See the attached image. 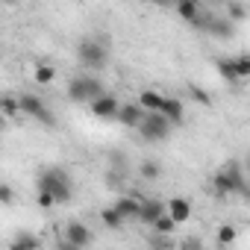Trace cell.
I'll use <instances>...</instances> for the list:
<instances>
[{"mask_svg":"<svg viewBox=\"0 0 250 250\" xmlns=\"http://www.w3.org/2000/svg\"><path fill=\"white\" fill-rule=\"evenodd\" d=\"M39 188H47L56 203H68L74 197V183H71V174L65 168H47V171H42Z\"/></svg>","mask_w":250,"mask_h":250,"instance_id":"2","label":"cell"},{"mask_svg":"<svg viewBox=\"0 0 250 250\" xmlns=\"http://www.w3.org/2000/svg\"><path fill=\"white\" fill-rule=\"evenodd\" d=\"M88 106H91V112H94L97 118H115L121 103H118L115 94H106V91H103V94H97L94 100H88Z\"/></svg>","mask_w":250,"mask_h":250,"instance_id":"8","label":"cell"},{"mask_svg":"<svg viewBox=\"0 0 250 250\" xmlns=\"http://www.w3.org/2000/svg\"><path fill=\"white\" fill-rule=\"evenodd\" d=\"M153 3H159V6H174V0H153Z\"/></svg>","mask_w":250,"mask_h":250,"instance_id":"31","label":"cell"},{"mask_svg":"<svg viewBox=\"0 0 250 250\" xmlns=\"http://www.w3.org/2000/svg\"><path fill=\"white\" fill-rule=\"evenodd\" d=\"M121 174H124V171L109 168V171H106V186H109V188H118V186H121Z\"/></svg>","mask_w":250,"mask_h":250,"instance_id":"28","label":"cell"},{"mask_svg":"<svg viewBox=\"0 0 250 250\" xmlns=\"http://www.w3.org/2000/svg\"><path fill=\"white\" fill-rule=\"evenodd\" d=\"M165 212L177 221V227L180 224H186L188 218H191V203L186 200V197H171L168 203H165Z\"/></svg>","mask_w":250,"mask_h":250,"instance_id":"9","label":"cell"},{"mask_svg":"<svg viewBox=\"0 0 250 250\" xmlns=\"http://www.w3.org/2000/svg\"><path fill=\"white\" fill-rule=\"evenodd\" d=\"M0 115H6V118L21 115V103L15 94H0Z\"/></svg>","mask_w":250,"mask_h":250,"instance_id":"16","label":"cell"},{"mask_svg":"<svg viewBox=\"0 0 250 250\" xmlns=\"http://www.w3.org/2000/svg\"><path fill=\"white\" fill-rule=\"evenodd\" d=\"M188 3H200V0H188Z\"/></svg>","mask_w":250,"mask_h":250,"instance_id":"32","label":"cell"},{"mask_svg":"<svg viewBox=\"0 0 250 250\" xmlns=\"http://www.w3.org/2000/svg\"><path fill=\"white\" fill-rule=\"evenodd\" d=\"M215 65H218V74H221V77H224L229 85L241 83V80H238V74H235V65H232V59H218Z\"/></svg>","mask_w":250,"mask_h":250,"instance_id":"17","label":"cell"},{"mask_svg":"<svg viewBox=\"0 0 250 250\" xmlns=\"http://www.w3.org/2000/svg\"><path fill=\"white\" fill-rule=\"evenodd\" d=\"M139 203L142 200H136V197H118L115 200V209H118V215L124 221H136L139 218Z\"/></svg>","mask_w":250,"mask_h":250,"instance_id":"13","label":"cell"},{"mask_svg":"<svg viewBox=\"0 0 250 250\" xmlns=\"http://www.w3.org/2000/svg\"><path fill=\"white\" fill-rule=\"evenodd\" d=\"M112 168H115V171H124V168H127V162H124V153H118V150L112 153Z\"/></svg>","mask_w":250,"mask_h":250,"instance_id":"30","label":"cell"},{"mask_svg":"<svg viewBox=\"0 0 250 250\" xmlns=\"http://www.w3.org/2000/svg\"><path fill=\"white\" fill-rule=\"evenodd\" d=\"M232 65H235V74H238V80H247V77H250V56H247V53L235 56V59H232Z\"/></svg>","mask_w":250,"mask_h":250,"instance_id":"23","label":"cell"},{"mask_svg":"<svg viewBox=\"0 0 250 250\" xmlns=\"http://www.w3.org/2000/svg\"><path fill=\"white\" fill-rule=\"evenodd\" d=\"M171 124H183V103L180 100H174V97H165L162 100V109H159Z\"/></svg>","mask_w":250,"mask_h":250,"instance_id":"15","label":"cell"},{"mask_svg":"<svg viewBox=\"0 0 250 250\" xmlns=\"http://www.w3.org/2000/svg\"><path fill=\"white\" fill-rule=\"evenodd\" d=\"M162 100H165V94H159L156 88H145V91L139 94V106H142L145 112H159V109H162Z\"/></svg>","mask_w":250,"mask_h":250,"instance_id":"14","label":"cell"},{"mask_svg":"<svg viewBox=\"0 0 250 250\" xmlns=\"http://www.w3.org/2000/svg\"><path fill=\"white\" fill-rule=\"evenodd\" d=\"M33 77H36V83H39V85H50V83L56 80V68H53V65H44V62H39Z\"/></svg>","mask_w":250,"mask_h":250,"instance_id":"18","label":"cell"},{"mask_svg":"<svg viewBox=\"0 0 250 250\" xmlns=\"http://www.w3.org/2000/svg\"><path fill=\"white\" fill-rule=\"evenodd\" d=\"M203 30H209L215 39H232V36H235L232 21H229V18H215V15H209V21H206Z\"/></svg>","mask_w":250,"mask_h":250,"instance_id":"11","label":"cell"},{"mask_svg":"<svg viewBox=\"0 0 250 250\" xmlns=\"http://www.w3.org/2000/svg\"><path fill=\"white\" fill-rule=\"evenodd\" d=\"M232 238H235V229H232V227H221V229H218V241H221V244H229Z\"/></svg>","mask_w":250,"mask_h":250,"instance_id":"29","label":"cell"},{"mask_svg":"<svg viewBox=\"0 0 250 250\" xmlns=\"http://www.w3.org/2000/svg\"><path fill=\"white\" fill-rule=\"evenodd\" d=\"M18 103H21V115L42 121L44 127H53V124H56V115L47 109V103H44L42 97H36V94H21V97H18Z\"/></svg>","mask_w":250,"mask_h":250,"instance_id":"6","label":"cell"},{"mask_svg":"<svg viewBox=\"0 0 250 250\" xmlns=\"http://www.w3.org/2000/svg\"><path fill=\"white\" fill-rule=\"evenodd\" d=\"M91 241H94V235H91V229H88L85 224L71 221V224L65 227V247H88Z\"/></svg>","mask_w":250,"mask_h":250,"instance_id":"7","label":"cell"},{"mask_svg":"<svg viewBox=\"0 0 250 250\" xmlns=\"http://www.w3.org/2000/svg\"><path fill=\"white\" fill-rule=\"evenodd\" d=\"M171 127H174V124H171L162 112H145V118H142V124H139L136 130L142 133L145 142H165Z\"/></svg>","mask_w":250,"mask_h":250,"instance_id":"3","label":"cell"},{"mask_svg":"<svg viewBox=\"0 0 250 250\" xmlns=\"http://www.w3.org/2000/svg\"><path fill=\"white\" fill-rule=\"evenodd\" d=\"M97 94H103V83H100L97 77L80 74V77H74V80L68 83V97H71L74 103H88V100H94Z\"/></svg>","mask_w":250,"mask_h":250,"instance_id":"5","label":"cell"},{"mask_svg":"<svg viewBox=\"0 0 250 250\" xmlns=\"http://www.w3.org/2000/svg\"><path fill=\"white\" fill-rule=\"evenodd\" d=\"M162 212H165V203H159V200H142V203H139V218H136V221H142V224L150 227Z\"/></svg>","mask_w":250,"mask_h":250,"instance_id":"12","label":"cell"},{"mask_svg":"<svg viewBox=\"0 0 250 250\" xmlns=\"http://www.w3.org/2000/svg\"><path fill=\"white\" fill-rule=\"evenodd\" d=\"M188 94H191V100H194V103H200V106H212L209 91H203L200 85H188Z\"/></svg>","mask_w":250,"mask_h":250,"instance_id":"25","label":"cell"},{"mask_svg":"<svg viewBox=\"0 0 250 250\" xmlns=\"http://www.w3.org/2000/svg\"><path fill=\"white\" fill-rule=\"evenodd\" d=\"M212 186H215V191H218L221 197H227V194H241V197H247V194H250L247 177H244V171H241V165H238L235 159H229V162L212 177Z\"/></svg>","mask_w":250,"mask_h":250,"instance_id":"1","label":"cell"},{"mask_svg":"<svg viewBox=\"0 0 250 250\" xmlns=\"http://www.w3.org/2000/svg\"><path fill=\"white\" fill-rule=\"evenodd\" d=\"M150 227H153L156 232H174V229H177V221H174L168 212H162V215H159V218H156Z\"/></svg>","mask_w":250,"mask_h":250,"instance_id":"22","label":"cell"},{"mask_svg":"<svg viewBox=\"0 0 250 250\" xmlns=\"http://www.w3.org/2000/svg\"><path fill=\"white\" fill-rule=\"evenodd\" d=\"M12 247H15V250H36V247H42V241H39V235L24 232V235H18V238L12 241Z\"/></svg>","mask_w":250,"mask_h":250,"instance_id":"21","label":"cell"},{"mask_svg":"<svg viewBox=\"0 0 250 250\" xmlns=\"http://www.w3.org/2000/svg\"><path fill=\"white\" fill-rule=\"evenodd\" d=\"M0 203H3V206H12L15 203V188L6 186V183H0Z\"/></svg>","mask_w":250,"mask_h":250,"instance_id":"26","label":"cell"},{"mask_svg":"<svg viewBox=\"0 0 250 250\" xmlns=\"http://www.w3.org/2000/svg\"><path fill=\"white\" fill-rule=\"evenodd\" d=\"M142 177H145V180H159V177H162V165L153 162V159L142 162Z\"/></svg>","mask_w":250,"mask_h":250,"instance_id":"24","label":"cell"},{"mask_svg":"<svg viewBox=\"0 0 250 250\" xmlns=\"http://www.w3.org/2000/svg\"><path fill=\"white\" fill-rule=\"evenodd\" d=\"M115 118L124 124V127H133V130H136L139 124H142V118H145V109H142L139 103H136V106L127 103V106H118V115H115Z\"/></svg>","mask_w":250,"mask_h":250,"instance_id":"10","label":"cell"},{"mask_svg":"<svg viewBox=\"0 0 250 250\" xmlns=\"http://www.w3.org/2000/svg\"><path fill=\"white\" fill-rule=\"evenodd\" d=\"M227 18H229L232 24L244 21V18H247V6H244V3H238V0H227Z\"/></svg>","mask_w":250,"mask_h":250,"instance_id":"20","label":"cell"},{"mask_svg":"<svg viewBox=\"0 0 250 250\" xmlns=\"http://www.w3.org/2000/svg\"><path fill=\"white\" fill-rule=\"evenodd\" d=\"M36 200H39V206H42V209H50V206H56V200H53V194H50L47 188H39V197H36Z\"/></svg>","mask_w":250,"mask_h":250,"instance_id":"27","label":"cell"},{"mask_svg":"<svg viewBox=\"0 0 250 250\" xmlns=\"http://www.w3.org/2000/svg\"><path fill=\"white\" fill-rule=\"evenodd\" d=\"M77 59H80L85 68L100 71V68H106L109 50H106V44H103V42H97V39H83V42L77 44Z\"/></svg>","mask_w":250,"mask_h":250,"instance_id":"4","label":"cell"},{"mask_svg":"<svg viewBox=\"0 0 250 250\" xmlns=\"http://www.w3.org/2000/svg\"><path fill=\"white\" fill-rule=\"evenodd\" d=\"M100 221H103V224H106L109 229H121L124 224H127V221H124V218L118 215V209H115V206H109V209H103V212H100Z\"/></svg>","mask_w":250,"mask_h":250,"instance_id":"19","label":"cell"}]
</instances>
